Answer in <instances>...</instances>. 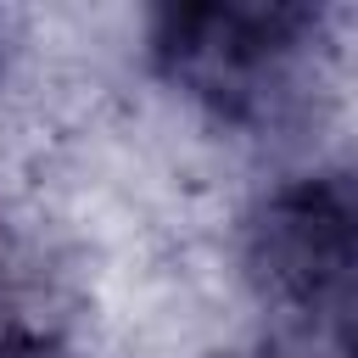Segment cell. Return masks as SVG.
Segmentation results:
<instances>
[{"label": "cell", "mask_w": 358, "mask_h": 358, "mask_svg": "<svg viewBox=\"0 0 358 358\" xmlns=\"http://www.w3.org/2000/svg\"><path fill=\"white\" fill-rule=\"evenodd\" d=\"M347 358H358V341H352V347H347Z\"/></svg>", "instance_id": "cell-4"}, {"label": "cell", "mask_w": 358, "mask_h": 358, "mask_svg": "<svg viewBox=\"0 0 358 358\" xmlns=\"http://www.w3.org/2000/svg\"><path fill=\"white\" fill-rule=\"evenodd\" d=\"M319 39L308 6L196 0L151 17V67L224 123H268L296 95V67Z\"/></svg>", "instance_id": "cell-1"}, {"label": "cell", "mask_w": 358, "mask_h": 358, "mask_svg": "<svg viewBox=\"0 0 358 358\" xmlns=\"http://www.w3.org/2000/svg\"><path fill=\"white\" fill-rule=\"evenodd\" d=\"M241 263L252 291L291 319H358V173L274 185L246 218Z\"/></svg>", "instance_id": "cell-2"}, {"label": "cell", "mask_w": 358, "mask_h": 358, "mask_svg": "<svg viewBox=\"0 0 358 358\" xmlns=\"http://www.w3.org/2000/svg\"><path fill=\"white\" fill-rule=\"evenodd\" d=\"M0 358H78V352H67L62 341L34 336V330H0Z\"/></svg>", "instance_id": "cell-3"}]
</instances>
